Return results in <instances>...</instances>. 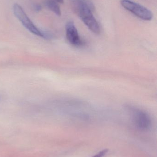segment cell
<instances>
[{"mask_svg": "<svg viewBox=\"0 0 157 157\" xmlns=\"http://www.w3.org/2000/svg\"><path fill=\"white\" fill-rule=\"evenodd\" d=\"M73 7L85 25L93 33L100 34V27L94 17V5L90 0H72Z\"/></svg>", "mask_w": 157, "mask_h": 157, "instance_id": "1", "label": "cell"}, {"mask_svg": "<svg viewBox=\"0 0 157 157\" xmlns=\"http://www.w3.org/2000/svg\"><path fill=\"white\" fill-rule=\"evenodd\" d=\"M13 11L17 19L32 34L44 39H49L51 37V34L40 30L35 26L19 5L15 4L13 6Z\"/></svg>", "mask_w": 157, "mask_h": 157, "instance_id": "2", "label": "cell"}, {"mask_svg": "<svg viewBox=\"0 0 157 157\" xmlns=\"http://www.w3.org/2000/svg\"><path fill=\"white\" fill-rule=\"evenodd\" d=\"M121 4L125 9L141 19L147 21L152 20L153 13L145 6L130 0H121Z\"/></svg>", "mask_w": 157, "mask_h": 157, "instance_id": "3", "label": "cell"}, {"mask_svg": "<svg viewBox=\"0 0 157 157\" xmlns=\"http://www.w3.org/2000/svg\"><path fill=\"white\" fill-rule=\"evenodd\" d=\"M133 121L136 127L142 131L149 130L152 125V121L149 115L139 109H134Z\"/></svg>", "mask_w": 157, "mask_h": 157, "instance_id": "4", "label": "cell"}, {"mask_svg": "<svg viewBox=\"0 0 157 157\" xmlns=\"http://www.w3.org/2000/svg\"><path fill=\"white\" fill-rule=\"evenodd\" d=\"M66 36L67 40L73 46L81 47L85 44V42L80 38L73 22H68L66 25Z\"/></svg>", "mask_w": 157, "mask_h": 157, "instance_id": "5", "label": "cell"}, {"mask_svg": "<svg viewBox=\"0 0 157 157\" xmlns=\"http://www.w3.org/2000/svg\"><path fill=\"white\" fill-rule=\"evenodd\" d=\"M46 4L47 7L53 12L55 14L61 16V8L57 2L55 0H46Z\"/></svg>", "mask_w": 157, "mask_h": 157, "instance_id": "6", "label": "cell"}, {"mask_svg": "<svg viewBox=\"0 0 157 157\" xmlns=\"http://www.w3.org/2000/svg\"><path fill=\"white\" fill-rule=\"evenodd\" d=\"M108 150L107 149H104V150H101L100 152L96 154L95 155L92 157H103L108 153Z\"/></svg>", "mask_w": 157, "mask_h": 157, "instance_id": "7", "label": "cell"}, {"mask_svg": "<svg viewBox=\"0 0 157 157\" xmlns=\"http://www.w3.org/2000/svg\"><path fill=\"white\" fill-rule=\"evenodd\" d=\"M34 9L36 12H40L41 10V6L40 5L37 4L34 6Z\"/></svg>", "mask_w": 157, "mask_h": 157, "instance_id": "8", "label": "cell"}, {"mask_svg": "<svg viewBox=\"0 0 157 157\" xmlns=\"http://www.w3.org/2000/svg\"><path fill=\"white\" fill-rule=\"evenodd\" d=\"M57 2L63 4L64 3V0H55Z\"/></svg>", "mask_w": 157, "mask_h": 157, "instance_id": "9", "label": "cell"}]
</instances>
